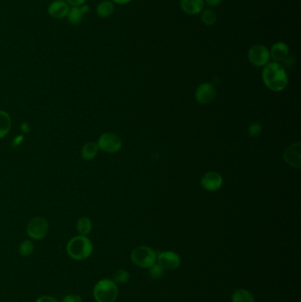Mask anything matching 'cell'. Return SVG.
I'll list each match as a JSON object with an SVG mask.
<instances>
[{
    "label": "cell",
    "instance_id": "4316f807",
    "mask_svg": "<svg viewBox=\"0 0 301 302\" xmlns=\"http://www.w3.org/2000/svg\"><path fill=\"white\" fill-rule=\"evenodd\" d=\"M35 302H58L57 299L52 297V296H42L40 298H38Z\"/></svg>",
    "mask_w": 301,
    "mask_h": 302
},
{
    "label": "cell",
    "instance_id": "83f0119b",
    "mask_svg": "<svg viewBox=\"0 0 301 302\" xmlns=\"http://www.w3.org/2000/svg\"><path fill=\"white\" fill-rule=\"evenodd\" d=\"M222 2V0H204V4L209 7H218Z\"/></svg>",
    "mask_w": 301,
    "mask_h": 302
},
{
    "label": "cell",
    "instance_id": "484cf974",
    "mask_svg": "<svg viewBox=\"0 0 301 302\" xmlns=\"http://www.w3.org/2000/svg\"><path fill=\"white\" fill-rule=\"evenodd\" d=\"M62 302H82V299L78 294H68L65 296Z\"/></svg>",
    "mask_w": 301,
    "mask_h": 302
},
{
    "label": "cell",
    "instance_id": "277c9868",
    "mask_svg": "<svg viewBox=\"0 0 301 302\" xmlns=\"http://www.w3.org/2000/svg\"><path fill=\"white\" fill-rule=\"evenodd\" d=\"M157 259L158 256L155 250L146 246L136 247L131 254L132 261L140 268H150L152 265L156 263Z\"/></svg>",
    "mask_w": 301,
    "mask_h": 302
},
{
    "label": "cell",
    "instance_id": "3957f363",
    "mask_svg": "<svg viewBox=\"0 0 301 302\" xmlns=\"http://www.w3.org/2000/svg\"><path fill=\"white\" fill-rule=\"evenodd\" d=\"M93 294L97 302H115L119 295V289L115 282L104 278L96 283Z\"/></svg>",
    "mask_w": 301,
    "mask_h": 302
},
{
    "label": "cell",
    "instance_id": "6da1fadb",
    "mask_svg": "<svg viewBox=\"0 0 301 302\" xmlns=\"http://www.w3.org/2000/svg\"><path fill=\"white\" fill-rule=\"evenodd\" d=\"M262 81L269 90L279 92L285 90L288 85V76L280 63L271 62L264 66Z\"/></svg>",
    "mask_w": 301,
    "mask_h": 302
},
{
    "label": "cell",
    "instance_id": "f546056e",
    "mask_svg": "<svg viewBox=\"0 0 301 302\" xmlns=\"http://www.w3.org/2000/svg\"><path fill=\"white\" fill-rule=\"evenodd\" d=\"M23 141V136H21V135H19L17 137L15 138L14 140V142H13V144L16 147V146H19V145L21 144V142Z\"/></svg>",
    "mask_w": 301,
    "mask_h": 302
},
{
    "label": "cell",
    "instance_id": "5bb4252c",
    "mask_svg": "<svg viewBox=\"0 0 301 302\" xmlns=\"http://www.w3.org/2000/svg\"><path fill=\"white\" fill-rule=\"evenodd\" d=\"M204 0H180V7L189 15L200 14L204 10Z\"/></svg>",
    "mask_w": 301,
    "mask_h": 302
},
{
    "label": "cell",
    "instance_id": "2e32d148",
    "mask_svg": "<svg viewBox=\"0 0 301 302\" xmlns=\"http://www.w3.org/2000/svg\"><path fill=\"white\" fill-rule=\"evenodd\" d=\"M96 14L100 18H108L114 12V4L109 0H103L96 7Z\"/></svg>",
    "mask_w": 301,
    "mask_h": 302
},
{
    "label": "cell",
    "instance_id": "ac0fdd59",
    "mask_svg": "<svg viewBox=\"0 0 301 302\" xmlns=\"http://www.w3.org/2000/svg\"><path fill=\"white\" fill-rule=\"evenodd\" d=\"M98 146L95 142H89L82 148V157L84 160H92L98 153Z\"/></svg>",
    "mask_w": 301,
    "mask_h": 302
},
{
    "label": "cell",
    "instance_id": "7c38bea8",
    "mask_svg": "<svg viewBox=\"0 0 301 302\" xmlns=\"http://www.w3.org/2000/svg\"><path fill=\"white\" fill-rule=\"evenodd\" d=\"M290 53V49L284 42H277L271 46L270 54L271 58L273 59L274 62H284L285 59H288Z\"/></svg>",
    "mask_w": 301,
    "mask_h": 302
},
{
    "label": "cell",
    "instance_id": "52a82bcc",
    "mask_svg": "<svg viewBox=\"0 0 301 302\" xmlns=\"http://www.w3.org/2000/svg\"><path fill=\"white\" fill-rule=\"evenodd\" d=\"M97 146L107 153H116L122 148V141L117 134L105 133L100 136Z\"/></svg>",
    "mask_w": 301,
    "mask_h": 302
},
{
    "label": "cell",
    "instance_id": "9a60e30c",
    "mask_svg": "<svg viewBox=\"0 0 301 302\" xmlns=\"http://www.w3.org/2000/svg\"><path fill=\"white\" fill-rule=\"evenodd\" d=\"M89 12V7L82 5L81 7H72L67 14V21L71 25H78L82 22L84 15Z\"/></svg>",
    "mask_w": 301,
    "mask_h": 302
},
{
    "label": "cell",
    "instance_id": "9c48e42d",
    "mask_svg": "<svg viewBox=\"0 0 301 302\" xmlns=\"http://www.w3.org/2000/svg\"><path fill=\"white\" fill-rule=\"evenodd\" d=\"M158 261L164 271H174L180 265V257L173 251L163 252L158 255Z\"/></svg>",
    "mask_w": 301,
    "mask_h": 302
},
{
    "label": "cell",
    "instance_id": "d4e9b609",
    "mask_svg": "<svg viewBox=\"0 0 301 302\" xmlns=\"http://www.w3.org/2000/svg\"><path fill=\"white\" fill-rule=\"evenodd\" d=\"M262 132V126L258 122H253V123L250 124L249 127H248V134L251 137H256L259 136Z\"/></svg>",
    "mask_w": 301,
    "mask_h": 302
},
{
    "label": "cell",
    "instance_id": "4dcf8cb0",
    "mask_svg": "<svg viewBox=\"0 0 301 302\" xmlns=\"http://www.w3.org/2000/svg\"><path fill=\"white\" fill-rule=\"evenodd\" d=\"M21 130L23 131L24 133H27V132H29L30 131V127H29V125L28 124L24 123L21 124Z\"/></svg>",
    "mask_w": 301,
    "mask_h": 302
},
{
    "label": "cell",
    "instance_id": "4fadbf2b",
    "mask_svg": "<svg viewBox=\"0 0 301 302\" xmlns=\"http://www.w3.org/2000/svg\"><path fill=\"white\" fill-rule=\"evenodd\" d=\"M68 4L63 0H55L52 3L50 4L48 7V13L52 17L55 19H63L66 17L68 14Z\"/></svg>",
    "mask_w": 301,
    "mask_h": 302
},
{
    "label": "cell",
    "instance_id": "5b68a950",
    "mask_svg": "<svg viewBox=\"0 0 301 302\" xmlns=\"http://www.w3.org/2000/svg\"><path fill=\"white\" fill-rule=\"evenodd\" d=\"M248 59L250 63L255 66H265L270 63V51L265 45H253L248 51Z\"/></svg>",
    "mask_w": 301,
    "mask_h": 302
},
{
    "label": "cell",
    "instance_id": "7a4b0ae2",
    "mask_svg": "<svg viewBox=\"0 0 301 302\" xmlns=\"http://www.w3.org/2000/svg\"><path fill=\"white\" fill-rule=\"evenodd\" d=\"M66 251L70 257L76 261H83L92 254L93 244L89 238L80 235L70 240Z\"/></svg>",
    "mask_w": 301,
    "mask_h": 302
},
{
    "label": "cell",
    "instance_id": "603a6c76",
    "mask_svg": "<svg viewBox=\"0 0 301 302\" xmlns=\"http://www.w3.org/2000/svg\"><path fill=\"white\" fill-rule=\"evenodd\" d=\"M34 251V244L30 241H25L20 245L19 253L22 256H28Z\"/></svg>",
    "mask_w": 301,
    "mask_h": 302
},
{
    "label": "cell",
    "instance_id": "f1b7e54d",
    "mask_svg": "<svg viewBox=\"0 0 301 302\" xmlns=\"http://www.w3.org/2000/svg\"><path fill=\"white\" fill-rule=\"evenodd\" d=\"M65 1L72 7H81L82 5H84L87 0H65Z\"/></svg>",
    "mask_w": 301,
    "mask_h": 302
},
{
    "label": "cell",
    "instance_id": "1f68e13d",
    "mask_svg": "<svg viewBox=\"0 0 301 302\" xmlns=\"http://www.w3.org/2000/svg\"><path fill=\"white\" fill-rule=\"evenodd\" d=\"M112 1L118 5H127V4L130 3L132 0H112Z\"/></svg>",
    "mask_w": 301,
    "mask_h": 302
},
{
    "label": "cell",
    "instance_id": "e0dca14e",
    "mask_svg": "<svg viewBox=\"0 0 301 302\" xmlns=\"http://www.w3.org/2000/svg\"><path fill=\"white\" fill-rule=\"evenodd\" d=\"M11 127L12 121L9 114L5 110H0V139L7 136L10 132Z\"/></svg>",
    "mask_w": 301,
    "mask_h": 302
},
{
    "label": "cell",
    "instance_id": "30bf717a",
    "mask_svg": "<svg viewBox=\"0 0 301 302\" xmlns=\"http://www.w3.org/2000/svg\"><path fill=\"white\" fill-rule=\"evenodd\" d=\"M301 143L296 142L289 146L284 153V161L287 163L288 165L299 169L301 166Z\"/></svg>",
    "mask_w": 301,
    "mask_h": 302
},
{
    "label": "cell",
    "instance_id": "d6986e66",
    "mask_svg": "<svg viewBox=\"0 0 301 302\" xmlns=\"http://www.w3.org/2000/svg\"><path fill=\"white\" fill-rule=\"evenodd\" d=\"M233 302H255L253 294L245 289H238L232 296Z\"/></svg>",
    "mask_w": 301,
    "mask_h": 302
},
{
    "label": "cell",
    "instance_id": "7402d4cb",
    "mask_svg": "<svg viewBox=\"0 0 301 302\" xmlns=\"http://www.w3.org/2000/svg\"><path fill=\"white\" fill-rule=\"evenodd\" d=\"M130 275L125 270H119L113 275V281L116 284H125L129 280Z\"/></svg>",
    "mask_w": 301,
    "mask_h": 302
},
{
    "label": "cell",
    "instance_id": "ba28073f",
    "mask_svg": "<svg viewBox=\"0 0 301 302\" xmlns=\"http://www.w3.org/2000/svg\"><path fill=\"white\" fill-rule=\"evenodd\" d=\"M216 91L211 83H203L195 91V99L199 103L208 104L216 97Z\"/></svg>",
    "mask_w": 301,
    "mask_h": 302
},
{
    "label": "cell",
    "instance_id": "8fae6325",
    "mask_svg": "<svg viewBox=\"0 0 301 302\" xmlns=\"http://www.w3.org/2000/svg\"><path fill=\"white\" fill-rule=\"evenodd\" d=\"M201 184L202 187L207 191L214 192L221 188L222 185V176L216 172H207L202 177Z\"/></svg>",
    "mask_w": 301,
    "mask_h": 302
},
{
    "label": "cell",
    "instance_id": "ffe728a7",
    "mask_svg": "<svg viewBox=\"0 0 301 302\" xmlns=\"http://www.w3.org/2000/svg\"><path fill=\"white\" fill-rule=\"evenodd\" d=\"M76 229L78 231L81 235L86 236L91 232L92 230V222L91 220L89 219V217L83 216L82 218H80L77 221V224H76Z\"/></svg>",
    "mask_w": 301,
    "mask_h": 302
},
{
    "label": "cell",
    "instance_id": "cb8c5ba5",
    "mask_svg": "<svg viewBox=\"0 0 301 302\" xmlns=\"http://www.w3.org/2000/svg\"><path fill=\"white\" fill-rule=\"evenodd\" d=\"M164 269L160 265H152L150 268H148V273L150 276L151 278H154V279H158V278H162L164 274Z\"/></svg>",
    "mask_w": 301,
    "mask_h": 302
},
{
    "label": "cell",
    "instance_id": "8992f818",
    "mask_svg": "<svg viewBox=\"0 0 301 302\" xmlns=\"http://www.w3.org/2000/svg\"><path fill=\"white\" fill-rule=\"evenodd\" d=\"M49 231L48 222L41 216H36L27 223V233L34 240H42L47 235Z\"/></svg>",
    "mask_w": 301,
    "mask_h": 302
},
{
    "label": "cell",
    "instance_id": "44dd1931",
    "mask_svg": "<svg viewBox=\"0 0 301 302\" xmlns=\"http://www.w3.org/2000/svg\"><path fill=\"white\" fill-rule=\"evenodd\" d=\"M200 14H201V21L206 26H213L217 21V15L211 9H205Z\"/></svg>",
    "mask_w": 301,
    "mask_h": 302
}]
</instances>
